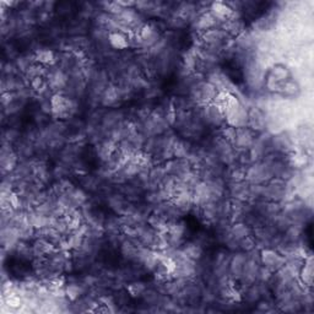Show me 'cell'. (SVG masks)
<instances>
[{
  "mask_svg": "<svg viewBox=\"0 0 314 314\" xmlns=\"http://www.w3.org/2000/svg\"><path fill=\"white\" fill-rule=\"evenodd\" d=\"M216 94H217V90L209 81H198L192 85L190 100L197 105L204 107V105L212 104Z\"/></svg>",
  "mask_w": 314,
  "mask_h": 314,
  "instance_id": "1",
  "label": "cell"
},
{
  "mask_svg": "<svg viewBox=\"0 0 314 314\" xmlns=\"http://www.w3.org/2000/svg\"><path fill=\"white\" fill-rule=\"evenodd\" d=\"M50 102L51 108H52V113L59 118L70 117L75 112V101L73 99H70V97L64 96L61 92H55L50 99Z\"/></svg>",
  "mask_w": 314,
  "mask_h": 314,
  "instance_id": "2",
  "label": "cell"
},
{
  "mask_svg": "<svg viewBox=\"0 0 314 314\" xmlns=\"http://www.w3.org/2000/svg\"><path fill=\"white\" fill-rule=\"evenodd\" d=\"M259 259H261V264H262V266L267 267L271 271H277L286 262L285 256L270 248L262 249L261 253H259Z\"/></svg>",
  "mask_w": 314,
  "mask_h": 314,
  "instance_id": "3",
  "label": "cell"
},
{
  "mask_svg": "<svg viewBox=\"0 0 314 314\" xmlns=\"http://www.w3.org/2000/svg\"><path fill=\"white\" fill-rule=\"evenodd\" d=\"M202 108L203 109L202 113H200V117L205 123L210 125H216V127H220L223 123H226L225 114H223L222 109L217 105L209 104Z\"/></svg>",
  "mask_w": 314,
  "mask_h": 314,
  "instance_id": "4",
  "label": "cell"
},
{
  "mask_svg": "<svg viewBox=\"0 0 314 314\" xmlns=\"http://www.w3.org/2000/svg\"><path fill=\"white\" fill-rule=\"evenodd\" d=\"M210 14L212 15L216 21H220L222 24L227 22L228 20L236 17V11L227 4L223 1H215L211 2L210 5Z\"/></svg>",
  "mask_w": 314,
  "mask_h": 314,
  "instance_id": "5",
  "label": "cell"
},
{
  "mask_svg": "<svg viewBox=\"0 0 314 314\" xmlns=\"http://www.w3.org/2000/svg\"><path fill=\"white\" fill-rule=\"evenodd\" d=\"M254 140V134L253 130L248 127H244V128H238L236 130V138L235 141H233V148L235 150H249L253 145Z\"/></svg>",
  "mask_w": 314,
  "mask_h": 314,
  "instance_id": "6",
  "label": "cell"
},
{
  "mask_svg": "<svg viewBox=\"0 0 314 314\" xmlns=\"http://www.w3.org/2000/svg\"><path fill=\"white\" fill-rule=\"evenodd\" d=\"M228 37L227 33L223 30H218V28H212V30L207 31L202 35V40L208 47L212 48H221L223 43L226 42V38Z\"/></svg>",
  "mask_w": 314,
  "mask_h": 314,
  "instance_id": "7",
  "label": "cell"
},
{
  "mask_svg": "<svg viewBox=\"0 0 314 314\" xmlns=\"http://www.w3.org/2000/svg\"><path fill=\"white\" fill-rule=\"evenodd\" d=\"M48 85L53 91L59 92L68 85V75L61 69L48 71Z\"/></svg>",
  "mask_w": 314,
  "mask_h": 314,
  "instance_id": "8",
  "label": "cell"
},
{
  "mask_svg": "<svg viewBox=\"0 0 314 314\" xmlns=\"http://www.w3.org/2000/svg\"><path fill=\"white\" fill-rule=\"evenodd\" d=\"M266 127V118L259 108H251L248 110V128L252 130L262 131Z\"/></svg>",
  "mask_w": 314,
  "mask_h": 314,
  "instance_id": "9",
  "label": "cell"
},
{
  "mask_svg": "<svg viewBox=\"0 0 314 314\" xmlns=\"http://www.w3.org/2000/svg\"><path fill=\"white\" fill-rule=\"evenodd\" d=\"M108 43L112 48L117 51H124L129 48V37L122 31H114L108 33Z\"/></svg>",
  "mask_w": 314,
  "mask_h": 314,
  "instance_id": "10",
  "label": "cell"
},
{
  "mask_svg": "<svg viewBox=\"0 0 314 314\" xmlns=\"http://www.w3.org/2000/svg\"><path fill=\"white\" fill-rule=\"evenodd\" d=\"M33 59L37 64L43 66H52L56 63L55 53L50 48H38L33 54Z\"/></svg>",
  "mask_w": 314,
  "mask_h": 314,
  "instance_id": "11",
  "label": "cell"
},
{
  "mask_svg": "<svg viewBox=\"0 0 314 314\" xmlns=\"http://www.w3.org/2000/svg\"><path fill=\"white\" fill-rule=\"evenodd\" d=\"M247 262V256L244 254H237V256L233 257L231 259L230 264H228V271L232 275L233 279L236 280H241L242 275H243V270H244V265H246Z\"/></svg>",
  "mask_w": 314,
  "mask_h": 314,
  "instance_id": "12",
  "label": "cell"
},
{
  "mask_svg": "<svg viewBox=\"0 0 314 314\" xmlns=\"http://www.w3.org/2000/svg\"><path fill=\"white\" fill-rule=\"evenodd\" d=\"M300 275H301V282L303 285H307L308 287L312 286L313 282V259L312 257H308L303 261L302 266L300 269Z\"/></svg>",
  "mask_w": 314,
  "mask_h": 314,
  "instance_id": "13",
  "label": "cell"
},
{
  "mask_svg": "<svg viewBox=\"0 0 314 314\" xmlns=\"http://www.w3.org/2000/svg\"><path fill=\"white\" fill-rule=\"evenodd\" d=\"M181 251L188 259H190V261L193 262L200 261L203 257V248L199 246V244L193 243V242H190V243H185L184 246H182Z\"/></svg>",
  "mask_w": 314,
  "mask_h": 314,
  "instance_id": "14",
  "label": "cell"
},
{
  "mask_svg": "<svg viewBox=\"0 0 314 314\" xmlns=\"http://www.w3.org/2000/svg\"><path fill=\"white\" fill-rule=\"evenodd\" d=\"M216 24H217V21L213 19L210 12H204V14L198 16V19L195 20V27L199 31H203V33L209 30H212L216 26Z\"/></svg>",
  "mask_w": 314,
  "mask_h": 314,
  "instance_id": "15",
  "label": "cell"
},
{
  "mask_svg": "<svg viewBox=\"0 0 314 314\" xmlns=\"http://www.w3.org/2000/svg\"><path fill=\"white\" fill-rule=\"evenodd\" d=\"M222 30L228 36H239L244 32V24L238 17H233V19L228 20L227 22L223 24Z\"/></svg>",
  "mask_w": 314,
  "mask_h": 314,
  "instance_id": "16",
  "label": "cell"
},
{
  "mask_svg": "<svg viewBox=\"0 0 314 314\" xmlns=\"http://www.w3.org/2000/svg\"><path fill=\"white\" fill-rule=\"evenodd\" d=\"M230 235L232 238L237 239V241H241V239L251 236V230H249V227L246 225V223L236 222L233 223V226L231 227Z\"/></svg>",
  "mask_w": 314,
  "mask_h": 314,
  "instance_id": "17",
  "label": "cell"
},
{
  "mask_svg": "<svg viewBox=\"0 0 314 314\" xmlns=\"http://www.w3.org/2000/svg\"><path fill=\"white\" fill-rule=\"evenodd\" d=\"M270 76H271L272 79L276 80L277 82H280V84H282V82L287 81V80H290V76H291V73L290 70L286 68V66L284 65H280V64H277V65H275L274 68L271 69V73H270Z\"/></svg>",
  "mask_w": 314,
  "mask_h": 314,
  "instance_id": "18",
  "label": "cell"
},
{
  "mask_svg": "<svg viewBox=\"0 0 314 314\" xmlns=\"http://www.w3.org/2000/svg\"><path fill=\"white\" fill-rule=\"evenodd\" d=\"M82 293H84V288H82V285L79 284H69L64 288V295L70 301H76Z\"/></svg>",
  "mask_w": 314,
  "mask_h": 314,
  "instance_id": "19",
  "label": "cell"
},
{
  "mask_svg": "<svg viewBox=\"0 0 314 314\" xmlns=\"http://www.w3.org/2000/svg\"><path fill=\"white\" fill-rule=\"evenodd\" d=\"M300 92V86L293 80H287V81L281 84V91L280 94L286 95V96H296Z\"/></svg>",
  "mask_w": 314,
  "mask_h": 314,
  "instance_id": "20",
  "label": "cell"
},
{
  "mask_svg": "<svg viewBox=\"0 0 314 314\" xmlns=\"http://www.w3.org/2000/svg\"><path fill=\"white\" fill-rule=\"evenodd\" d=\"M290 162L292 167L301 168V167H305L308 163V156L303 153H296L291 156Z\"/></svg>",
  "mask_w": 314,
  "mask_h": 314,
  "instance_id": "21",
  "label": "cell"
},
{
  "mask_svg": "<svg viewBox=\"0 0 314 314\" xmlns=\"http://www.w3.org/2000/svg\"><path fill=\"white\" fill-rule=\"evenodd\" d=\"M262 296V291H261V286H256V285H251L247 290L246 293V297L249 302H256V301L259 300V297Z\"/></svg>",
  "mask_w": 314,
  "mask_h": 314,
  "instance_id": "22",
  "label": "cell"
},
{
  "mask_svg": "<svg viewBox=\"0 0 314 314\" xmlns=\"http://www.w3.org/2000/svg\"><path fill=\"white\" fill-rule=\"evenodd\" d=\"M145 290L146 287L144 286V284H141V282H134V284H130L129 286L127 287L128 293H129L131 297H138V296H141Z\"/></svg>",
  "mask_w": 314,
  "mask_h": 314,
  "instance_id": "23",
  "label": "cell"
},
{
  "mask_svg": "<svg viewBox=\"0 0 314 314\" xmlns=\"http://www.w3.org/2000/svg\"><path fill=\"white\" fill-rule=\"evenodd\" d=\"M236 128L231 127V125H226L225 128H222V130H221V138L225 139L226 141H228L230 144H233V141H235V138H236Z\"/></svg>",
  "mask_w": 314,
  "mask_h": 314,
  "instance_id": "24",
  "label": "cell"
},
{
  "mask_svg": "<svg viewBox=\"0 0 314 314\" xmlns=\"http://www.w3.org/2000/svg\"><path fill=\"white\" fill-rule=\"evenodd\" d=\"M239 248L246 252L253 251V249H256V241H254V238L252 236L246 237V238L239 241Z\"/></svg>",
  "mask_w": 314,
  "mask_h": 314,
  "instance_id": "25",
  "label": "cell"
},
{
  "mask_svg": "<svg viewBox=\"0 0 314 314\" xmlns=\"http://www.w3.org/2000/svg\"><path fill=\"white\" fill-rule=\"evenodd\" d=\"M266 87H267V90L271 92H277V94H280V91H281V84H280V82H277L276 80L272 79L270 75L266 80Z\"/></svg>",
  "mask_w": 314,
  "mask_h": 314,
  "instance_id": "26",
  "label": "cell"
},
{
  "mask_svg": "<svg viewBox=\"0 0 314 314\" xmlns=\"http://www.w3.org/2000/svg\"><path fill=\"white\" fill-rule=\"evenodd\" d=\"M6 303L10 307H19V306H21V300H20L17 296L10 295L9 297L6 298Z\"/></svg>",
  "mask_w": 314,
  "mask_h": 314,
  "instance_id": "27",
  "label": "cell"
}]
</instances>
